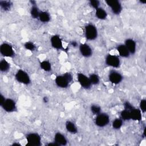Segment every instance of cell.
Listing matches in <instances>:
<instances>
[{"label":"cell","mask_w":146,"mask_h":146,"mask_svg":"<svg viewBox=\"0 0 146 146\" xmlns=\"http://www.w3.org/2000/svg\"><path fill=\"white\" fill-rule=\"evenodd\" d=\"M139 105H140V110L142 112L144 113L146 111V100L144 99H141Z\"/></svg>","instance_id":"31"},{"label":"cell","mask_w":146,"mask_h":146,"mask_svg":"<svg viewBox=\"0 0 146 146\" xmlns=\"http://www.w3.org/2000/svg\"><path fill=\"white\" fill-rule=\"evenodd\" d=\"M116 50L120 56L123 58H128L129 56L130 53L124 44H119L116 47Z\"/></svg>","instance_id":"15"},{"label":"cell","mask_w":146,"mask_h":146,"mask_svg":"<svg viewBox=\"0 0 146 146\" xmlns=\"http://www.w3.org/2000/svg\"><path fill=\"white\" fill-rule=\"evenodd\" d=\"M123 125V120L121 118L115 119L112 123V126L115 129H120Z\"/></svg>","instance_id":"25"},{"label":"cell","mask_w":146,"mask_h":146,"mask_svg":"<svg viewBox=\"0 0 146 146\" xmlns=\"http://www.w3.org/2000/svg\"><path fill=\"white\" fill-rule=\"evenodd\" d=\"M105 60L107 66L113 68H118L120 65V60L119 58L115 55H107L106 57Z\"/></svg>","instance_id":"8"},{"label":"cell","mask_w":146,"mask_h":146,"mask_svg":"<svg viewBox=\"0 0 146 146\" xmlns=\"http://www.w3.org/2000/svg\"><path fill=\"white\" fill-rule=\"evenodd\" d=\"M47 145L48 146H51V145H53V146H58V144L56 143V142H53V143H48L47 144Z\"/></svg>","instance_id":"35"},{"label":"cell","mask_w":146,"mask_h":146,"mask_svg":"<svg viewBox=\"0 0 146 146\" xmlns=\"http://www.w3.org/2000/svg\"><path fill=\"white\" fill-rule=\"evenodd\" d=\"M79 51L82 56L88 58L92 54V50L91 47L86 43H82L79 45Z\"/></svg>","instance_id":"13"},{"label":"cell","mask_w":146,"mask_h":146,"mask_svg":"<svg viewBox=\"0 0 146 146\" xmlns=\"http://www.w3.org/2000/svg\"><path fill=\"white\" fill-rule=\"evenodd\" d=\"M12 6V3L9 1H0V6L2 9L5 11H7L10 9Z\"/></svg>","instance_id":"23"},{"label":"cell","mask_w":146,"mask_h":146,"mask_svg":"<svg viewBox=\"0 0 146 146\" xmlns=\"http://www.w3.org/2000/svg\"><path fill=\"white\" fill-rule=\"evenodd\" d=\"M77 79L79 84L83 88L85 89H89L91 88L92 84L89 78L86 75L83 73H79L77 75Z\"/></svg>","instance_id":"9"},{"label":"cell","mask_w":146,"mask_h":146,"mask_svg":"<svg viewBox=\"0 0 146 146\" xmlns=\"http://www.w3.org/2000/svg\"><path fill=\"white\" fill-rule=\"evenodd\" d=\"M66 128L68 132H69L71 133L74 134L78 132V129L75 125V124L71 121H67L66 123Z\"/></svg>","instance_id":"18"},{"label":"cell","mask_w":146,"mask_h":146,"mask_svg":"<svg viewBox=\"0 0 146 146\" xmlns=\"http://www.w3.org/2000/svg\"><path fill=\"white\" fill-rule=\"evenodd\" d=\"M40 68L45 71L48 72L51 70V64L48 60H43L40 63Z\"/></svg>","instance_id":"22"},{"label":"cell","mask_w":146,"mask_h":146,"mask_svg":"<svg viewBox=\"0 0 146 146\" xmlns=\"http://www.w3.org/2000/svg\"><path fill=\"white\" fill-rule=\"evenodd\" d=\"M10 67V63L5 59H2L0 62V70L1 72H7Z\"/></svg>","instance_id":"21"},{"label":"cell","mask_w":146,"mask_h":146,"mask_svg":"<svg viewBox=\"0 0 146 146\" xmlns=\"http://www.w3.org/2000/svg\"><path fill=\"white\" fill-rule=\"evenodd\" d=\"M130 116L131 119L135 121H140L141 119V111L140 110L136 108H133L130 111Z\"/></svg>","instance_id":"17"},{"label":"cell","mask_w":146,"mask_h":146,"mask_svg":"<svg viewBox=\"0 0 146 146\" xmlns=\"http://www.w3.org/2000/svg\"><path fill=\"white\" fill-rule=\"evenodd\" d=\"M84 34L87 40H93L98 36V30L95 25L90 23L85 26Z\"/></svg>","instance_id":"2"},{"label":"cell","mask_w":146,"mask_h":146,"mask_svg":"<svg viewBox=\"0 0 146 146\" xmlns=\"http://www.w3.org/2000/svg\"><path fill=\"white\" fill-rule=\"evenodd\" d=\"M100 2L98 0H90L89 1V5L94 9H97L99 7Z\"/></svg>","instance_id":"30"},{"label":"cell","mask_w":146,"mask_h":146,"mask_svg":"<svg viewBox=\"0 0 146 146\" xmlns=\"http://www.w3.org/2000/svg\"><path fill=\"white\" fill-rule=\"evenodd\" d=\"M50 42L52 47L56 50H63V43L62 39L58 35H54L51 36Z\"/></svg>","instance_id":"12"},{"label":"cell","mask_w":146,"mask_h":146,"mask_svg":"<svg viewBox=\"0 0 146 146\" xmlns=\"http://www.w3.org/2000/svg\"><path fill=\"white\" fill-rule=\"evenodd\" d=\"M143 136H144V137L145 136V127H144V129L143 131Z\"/></svg>","instance_id":"38"},{"label":"cell","mask_w":146,"mask_h":146,"mask_svg":"<svg viewBox=\"0 0 146 146\" xmlns=\"http://www.w3.org/2000/svg\"><path fill=\"white\" fill-rule=\"evenodd\" d=\"M88 78L90 79V80L91 82V84L95 85V84H98L99 83V81H100L99 77L96 74H91L89 76Z\"/></svg>","instance_id":"27"},{"label":"cell","mask_w":146,"mask_h":146,"mask_svg":"<svg viewBox=\"0 0 146 146\" xmlns=\"http://www.w3.org/2000/svg\"><path fill=\"white\" fill-rule=\"evenodd\" d=\"M0 52L5 57H13L15 55L12 46L7 43H3L0 46Z\"/></svg>","instance_id":"7"},{"label":"cell","mask_w":146,"mask_h":146,"mask_svg":"<svg viewBox=\"0 0 146 146\" xmlns=\"http://www.w3.org/2000/svg\"><path fill=\"white\" fill-rule=\"evenodd\" d=\"M16 80L23 84L27 85L30 83L31 80L28 74L23 70H19L17 71L15 75Z\"/></svg>","instance_id":"4"},{"label":"cell","mask_w":146,"mask_h":146,"mask_svg":"<svg viewBox=\"0 0 146 146\" xmlns=\"http://www.w3.org/2000/svg\"><path fill=\"white\" fill-rule=\"evenodd\" d=\"M123 78V76L121 74L114 70L111 71L108 75L109 80L114 84L120 83L122 81Z\"/></svg>","instance_id":"11"},{"label":"cell","mask_w":146,"mask_h":146,"mask_svg":"<svg viewBox=\"0 0 146 146\" xmlns=\"http://www.w3.org/2000/svg\"><path fill=\"white\" fill-rule=\"evenodd\" d=\"M40 12V11H39V9L38 8V7L36 5L32 6V7L30 9V14H31V17L33 18H34V19L38 18Z\"/></svg>","instance_id":"24"},{"label":"cell","mask_w":146,"mask_h":146,"mask_svg":"<svg viewBox=\"0 0 146 146\" xmlns=\"http://www.w3.org/2000/svg\"><path fill=\"white\" fill-rule=\"evenodd\" d=\"M30 2L31 3V4L33 6L36 5V1H30Z\"/></svg>","instance_id":"37"},{"label":"cell","mask_w":146,"mask_h":146,"mask_svg":"<svg viewBox=\"0 0 146 146\" xmlns=\"http://www.w3.org/2000/svg\"><path fill=\"white\" fill-rule=\"evenodd\" d=\"M27 145L40 146L41 145V137L37 133H30L26 135Z\"/></svg>","instance_id":"3"},{"label":"cell","mask_w":146,"mask_h":146,"mask_svg":"<svg viewBox=\"0 0 146 146\" xmlns=\"http://www.w3.org/2000/svg\"><path fill=\"white\" fill-rule=\"evenodd\" d=\"M110 122V117L106 113L100 112L98 114L95 119V124L99 127H103L108 125Z\"/></svg>","instance_id":"5"},{"label":"cell","mask_w":146,"mask_h":146,"mask_svg":"<svg viewBox=\"0 0 146 146\" xmlns=\"http://www.w3.org/2000/svg\"><path fill=\"white\" fill-rule=\"evenodd\" d=\"M71 45L72 47H76L78 46V43H77L76 41L73 40V41H72V42H71Z\"/></svg>","instance_id":"34"},{"label":"cell","mask_w":146,"mask_h":146,"mask_svg":"<svg viewBox=\"0 0 146 146\" xmlns=\"http://www.w3.org/2000/svg\"><path fill=\"white\" fill-rule=\"evenodd\" d=\"M24 46L26 49L29 50L30 51H34L35 50L36 47L35 45L31 42H27L25 43Z\"/></svg>","instance_id":"29"},{"label":"cell","mask_w":146,"mask_h":146,"mask_svg":"<svg viewBox=\"0 0 146 146\" xmlns=\"http://www.w3.org/2000/svg\"><path fill=\"white\" fill-rule=\"evenodd\" d=\"M3 109L7 112H14L16 110V103L12 99H6L3 103L1 105Z\"/></svg>","instance_id":"10"},{"label":"cell","mask_w":146,"mask_h":146,"mask_svg":"<svg viewBox=\"0 0 146 146\" xmlns=\"http://www.w3.org/2000/svg\"><path fill=\"white\" fill-rule=\"evenodd\" d=\"M91 111L94 115H97L101 112V107L96 104H93L91 106Z\"/></svg>","instance_id":"28"},{"label":"cell","mask_w":146,"mask_h":146,"mask_svg":"<svg viewBox=\"0 0 146 146\" xmlns=\"http://www.w3.org/2000/svg\"><path fill=\"white\" fill-rule=\"evenodd\" d=\"M13 145H21V144H20L19 143H13Z\"/></svg>","instance_id":"39"},{"label":"cell","mask_w":146,"mask_h":146,"mask_svg":"<svg viewBox=\"0 0 146 146\" xmlns=\"http://www.w3.org/2000/svg\"><path fill=\"white\" fill-rule=\"evenodd\" d=\"M106 4L111 8L112 12L114 14H119L122 10V6L120 1L117 0H106Z\"/></svg>","instance_id":"6"},{"label":"cell","mask_w":146,"mask_h":146,"mask_svg":"<svg viewBox=\"0 0 146 146\" xmlns=\"http://www.w3.org/2000/svg\"><path fill=\"white\" fill-rule=\"evenodd\" d=\"M73 79L72 75L70 72H66L62 75H58L56 77L55 82L56 86L60 88H67L70 82Z\"/></svg>","instance_id":"1"},{"label":"cell","mask_w":146,"mask_h":146,"mask_svg":"<svg viewBox=\"0 0 146 146\" xmlns=\"http://www.w3.org/2000/svg\"><path fill=\"white\" fill-rule=\"evenodd\" d=\"M43 102L45 103H47V102H48V98H47V96H44V97L43 98Z\"/></svg>","instance_id":"36"},{"label":"cell","mask_w":146,"mask_h":146,"mask_svg":"<svg viewBox=\"0 0 146 146\" xmlns=\"http://www.w3.org/2000/svg\"><path fill=\"white\" fill-rule=\"evenodd\" d=\"M5 99H6V98L2 94H1V95H0V105L1 106L3 103Z\"/></svg>","instance_id":"33"},{"label":"cell","mask_w":146,"mask_h":146,"mask_svg":"<svg viewBox=\"0 0 146 146\" xmlns=\"http://www.w3.org/2000/svg\"><path fill=\"white\" fill-rule=\"evenodd\" d=\"M54 141L56 142L58 145H66L67 143V140L66 137L60 132H57L54 136Z\"/></svg>","instance_id":"16"},{"label":"cell","mask_w":146,"mask_h":146,"mask_svg":"<svg viewBox=\"0 0 146 146\" xmlns=\"http://www.w3.org/2000/svg\"><path fill=\"white\" fill-rule=\"evenodd\" d=\"M124 109H126V110H128L129 111H131V110H132L134 107L128 102H125L124 103Z\"/></svg>","instance_id":"32"},{"label":"cell","mask_w":146,"mask_h":146,"mask_svg":"<svg viewBox=\"0 0 146 146\" xmlns=\"http://www.w3.org/2000/svg\"><path fill=\"white\" fill-rule=\"evenodd\" d=\"M124 45L126 46L130 54H134L135 53L136 50V43L133 39L130 38L127 39L125 40Z\"/></svg>","instance_id":"14"},{"label":"cell","mask_w":146,"mask_h":146,"mask_svg":"<svg viewBox=\"0 0 146 146\" xmlns=\"http://www.w3.org/2000/svg\"><path fill=\"white\" fill-rule=\"evenodd\" d=\"M95 15L96 17L101 20L105 19L107 18V13L104 10L103 8L102 7H99L97 9H96V13H95Z\"/></svg>","instance_id":"20"},{"label":"cell","mask_w":146,"mask_h":146,"mask_svg":"<svg viewBox=\"0 0 146 146\" xmlns=\"http://www.w3.org/2000/svg\"><path fill=\"white\" fill-rule=\"evenodd\" d=\"M38 19L43 23H47L50 21V14L45 11H42L40 12Z\"/></svg>","instance_id":"19"},{"label":"cell","mask_w":146,"mask_h":146,"mask_svg":"<svg viewBox=\"0 0 146 146\" xmlns=\"http://www.w3.org/2000/svg\"><path fill=\"white\" fill-rule=\"evenodd\" d=\"M120 117L123 120H129L131 119L130 111L124 109L120 113Z\"/></svg>","instance_id":"26"}]
</instances>
